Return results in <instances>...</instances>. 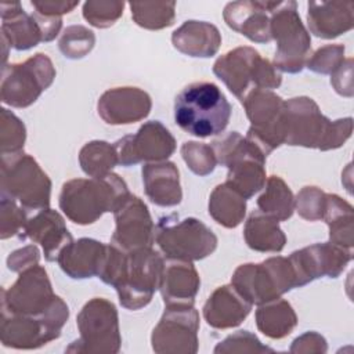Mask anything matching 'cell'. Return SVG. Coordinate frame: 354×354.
Listing matches in <instances>:
<instances>
[{
    "instance_id": "6da1fadb",
    "label": "cell",
    "mask_w": 354,
    "mask_h": 354,
    "mask_svg": "<svg viewBox=\"0 0 354 354\" xmlns=\"http://www.w3.org/2000/svg\"><path fill=\"white\" fill-rule=\"evenodd\" d=\"M163 267L162 254L152 246L126 252L108 243L98 278L115 288L122 307L136 311L148 306L159 290Z\"/></svg>"
},
{
    "instance_id": "7a4b0ae2",
    "label": "cell",
    "mask_w": 354,
    "mask_h": 354,
    "mask_svg": "<svg viewBox=\"0 0 354 354\" xmlns=\"http://www.w3.org/2000/svg\"><path fill=\"white\" fill-rule=\"evenodd\" d=\"M281 131L286 145L330 151L340 148L351 137L353 118L329 120L313 98L300 95L283 102Z\"/></svg>"
},
{
    "instance_id": "3957f363",
    "label": "cell",
    "mask_w": 354,
    "mask_h": 354,
    "mask_svg": "<svg viewBox=\"0 0 354 354\" xmlns=\"http://www.w3.org/2000/svg\"><path fill=\"white\" fill-rule=\"evenodd\" d=\"M129 195L126 181L116 173H109L102 177L72 178L64 183L58 203L72 223L88 225L104 213L115 212Z\"/></svg>"
},
{
    "instance_id": "277c9868",
    "label": "cell",
    "mask_w": 354,
    "mask_h": 354,
    "mask_svg": "<svg viewBox=\"0 0 354 354\" xmlns=\"http://www.w3.org/2000/svg\"><path fill=\"white\" fill-rule=\"evenodd\" d=\"M232 106L221 88L212 82L185 86L174 100V122L198 138L221 134L230 123Z\"/></svg>"
},
{
    "instance_id": "5b68a950",
    "label": "cell",
    "mask_w": 354,
    "mask_h": 354,
    "mask_svg": "<svg viewBox=\"0 0 354 354\" xmlns=\"http://www.w3.org/2000/svg\"><path fill=\"white\" fill-rule=\"evenodd\" d=\"M217 163L228 169L225 184L250 199L264 188L267 181V156L246 137L238 131H230L224 137L212 142Z\"/></svg>"
},
{
    "instance_id": "8992f818",
    "label": "cell",
    "mask_w": 354,
    "mask_h": 354,
    "mask_svg": "<svg viewBox=\"0 0 354 354\" xmlns=\"http://www.w3.org/2000/svg\"><path fill=\"white\" fill-rule=\"evenodd\" d=\"M213 73L239 101L250 90H274L282 83L272 62L249 46L235 47L220 55L213 64Z\"/></svg>"
},
{
    "instance_id": "52a82bcc",
    "label": "cell",
    "mask_w": 354,
    "mask_h": 354,
    "mask_svg": "<svg viewBox=\"0 0 354 354\" xmlns=\"http://www.w3.org/2000/svg\"><path fill=\"white\" fill-rule=\"evenodd\" d=\"M231 285L252 306L279 299L286 292L299 288L290 260L282 256L238 266L231 277Z\"/></svg>"
},
{
    "instance_id": "ba28073f",
    "label": "cell",
    "mask_w": 354,
    "mask_h": 354,
    "mask_svg": "<svg viewBox=\"0 0 354 354\" xmlns=\"http://www.w3.org/2000/svg\"><path fill=\"white\" fill-rule=\"evenodd\" d=\"M69 318V307L55 296L50 308L41 315H22L1 311L0 342L15 350H35L59 337Z\"/></svg>"
},
{
    "instance_id": "9c48e42d",
    "label": "cell",
    "mask_w": 354,
    "mask_h": 354,
    "mask_svg": "<svg viewBox=\"0 0 354 354\" xmlns=\"http://www.w3.org/2000/svg\"><path fill=\"white\" fill-rule=\"evenodd\" d=\"M51 180L37 160L24 151L1 155V194L15 199L26 212L50 206Z\"/></svg>"
},
{
    "instance_id": "30bf717a",
    "label": "cell",
    "mask_w": 354,
    "mask_h": 354,
    "mask_svg": "<svg viewBox=\"0 0 354 354\" xmlns=\"http://www.w3.org/2000/svg\"><path fill=\"white\" fill-rule=\"evenodd\" d=\"M155 243L169 260L198 261L210 256L218 243L216 234L195 217L178 218L176 213L159 218Z\"/></svg>"
},
{
    "instance_id": "8fae6325",
    "label": "cell",
    "mask_w": 354,
    "mask_h": 354,
    "mask_svg": "<svg viewBox=\"0 0 354 354\" xmlns=\"http://www.w3.org/2000/svg\"><path fill=\"white\" fill-rule=\"evenodd\" d=\"M76 325L80 336L65 348L66 353L116 354L120 351L119 314L111 300L90 299L79 311Z\"/></svg>"
},
{
    "instance_id": "7c38bea8",
    "label": "cell",
    "mask_w": 354,
    "mask_h": 354,
    "mask_svg": "<svg viewBox=\"0 0 354 354\" xmlns=\"http://www.w3.org/2000/svg\"><path fill=\"white\" fill-rule=\"evenodd\" d=\"M271 39L277 43L272 65L286 73H299L311 55V37L295 0L279 1L270 17Z\"/></svg>"
},
{
    "instance_id": "4fadbf2b",
    "label": "cell",
    "mask_w": 354,
    "mask_h": 354,
    "mask_svg": "<svg viewBox=\"0 0 354 354\" xmlns=\"http://www.w3.org/2000/svg\"><path fill=\"white\" fill-rule=\"evenodd\" d=\"M53 61L43 53L3 66L0 98L12 108H26L39 100L55 79Z\"/></svg>"
},
{
    "instance_id": "5bb4252c",
    "label": "cell",
    "mask_w": 354,
    "mask_h": 354,
    "mask_svg": "<svg viewBox=\"0 0 354 354\" xmlns=\"http://www.w3.org/2000/svg\"><path fill=\"white\" fill-rule=\"evenodd\" d=\"M199 313L194 304H166L151 333L158 354H195L199 348Z\"/></svg>"
},
{
    "instance_id": "9a60e30c",
    "label": "cell",
    "mask_w": 354,
    "mask_h": 354,
    "mask_svg": "<svg viewBox=\"0 0 354 354\" xmlns=\"http://www.w3.org/2000/svg\"><path fill=\"white\" fill-rule=\"evenodd\" d=\"M285 100L272 90H250L241 101L250 122L246 138L266 156L283 144L281 131V112Z\"/></svg>"
},
{
    "instance_id": "2e32d148",
    "label": "cell",
    "mask_w": 354,
    "mask_h": 354,
    "mask_svg": "<svg viewBox=\"0 0 354 354\" xmlns=\"http://www.w3.org/2000/svg\"><path fill=\"white\" fill-rule=\"evenodd\" d=\"M118 162L129 167L145 162L167 160L176 151V138L159 120L145 122L136 134H129L113 142Z\"/></svg>"
},
{
    "instance_id": "e0dca14e",
    "label": "cell",
    "mask_w": 354,
    "mask_h": 354,
    "mask_svg": "<svg viewBox=\"0 0 354 354\" xmlns=\"http://www.w3.org/2000/svg\"><path fill=\"white\" fill-rule=\"evenodd\" d=\"M55 296L46 268L37 264L21 271L8 289H1V311L37 317L50 308Z\"/></svg>"
},
{
    "instance_id": "ac0fdd59",
    "label": "cell",
    "mask_w": 354,
    "mask_h": 354,
    "mask_svg": "<svg viewBox=\"0 0 354 354\" xmlns=\"http://www.w3.org/2000/svg\"><path fill=\"white\" fill-rule=\"evenodd\" d=\"M288 259L295 270L299 288H301L322 277H340L351 261L353 252L348 248H343L332 242H324L295 250L288 256Z\"/></svg>"
},
{
    "instance_id": "d6986e66",
    "label": "cell",
    "mask_w": 354,
    "mask_h": 354,
    "mask_svg": "<svg viewBox=\"0 0 354 354\" xmlns=\"http://www.w3.org/2000/svg\"><path fill=\"white\" fill-rule=\"evenodd\" d=\"M115 231L111 243L129 252L151 248L155 242V225L145 202L130 194L113 212Z\"/></svg>"
},
{
    "instance_id": "ffe728a7",
    "label": "cell",
    "mask_w": 354,
    "mask_h": 354,
    "mask_svg": "<svg viewBox=\"0 0 354 354\" xmlns=\"http://www.w3.org/2000/svg\"><path fill=\"white\" fill-rule=\"evenodd\" d=\"M151 108L149 94L134 86L109 88L101 94L97 102L98 116L112 126L140 122L149 115Z\"/></svg>"
},
{
    "instance_id": "44dd1931",
    "label": "cell",
    "mask_w": 354,
    "mask_h": 354,
    "mask_svg": "<svg viewBox=\"0 0 354 354\" xmlns=\"http://www.w3.org/2000/svg\"><path fill=\"white\" fill-rule=\"evenodd\" d=\"M279 1L241 0L224 7L223 18L228 28L243 35L253 43H270V17Z\"/></svg>"
},
{
    "instance_id": "7402d4cb",
    "label": "cell",
    "mask_w": 354,
    "mask_h": 354,
    "mask_svg": "<svg viewBox=\"0 0 354 354\" xmlns=\"http://www.w3.org/2000/svg\"><path fill=\"white\" fill-rule=\"evenodd\" d=\"M19 238L39 243L47 261H57L62 249L73 241L64 217L50 207L37 210L29 217Z\"/></svg>"
},
{
    "instance_id": "603a6c76",
    "label": "cell",
    "mask_w": 354,
    "mask_h": 354,
    "mask_svg": "<svg viewBox=\"0 0 354 354\" xmlns=\"http://www.w3.org/2000/svg\"><path fill=\"white\" fill-rule=\"evenodd\" d=\"M308 33L315 37L332 40L354 26L353 1H308L307 3Z\"/></svg>"
},
{
    "instance_id": "cb8c5ba5",
    "label": "cell",
    "mask_w": 354,
    "mask_h": 354,
    "mask_svg": "<svg viewBox=\"0 0 354 354\" xmlns=\"http://www.w3.org/2000/svg\"><path fill=\"white\" fill-rule=\"evenodd\" d=\"M250 311L252 304L231 283L216 288L202 308L206 324L214 329L236 328L246 319Z\"/></svg>"
},
{
    "instance_id": "d4e9b609",
    "label": "cell",
    "mask_w": 354,
    "mask_h": 354,
    "mask_svg": "<svg viewBox=\"0 0 354 354\" xmlns=\"http://www.w3.org/2000/svg\"><path fill=\"white\" fill-rule=\"evenodd\" d=\"M1 37L11 48L26 51L44 41L43 32L35 12L24 11L19 1H1Z\"/></svg>"
},
{
    "instance_id": "484cf974",
    "label": "cell",
    "mask_w": 354,
    "mask_h": 354,
    "mask_svg": "<svg viewBox=\"0 0 354 354\" xmlns=\"http://www.w3.org/2000/svg\"><path fill=\"white\" fill-rule=\"evenodd\" d=\"M105 252V243L93 238H79L62 249L57 263L72 279L93 278L101 271Z\"/></svg>"
},
{
    "instance_id": "4316f807",
    "label": "cell",
    "mask_w": 354,
    "mask_h": 354,
    "mask_svg": "<svg viewBox=\"0 0 354 354\" xmlns=\"http://www.w3.org/2000/svg\"><path fill=\"white\" fill-rule=\"evenodd\" d=\"M144 191L148 199L162 207L177 206L183 199L180 171L174 162L145 163L141 169Z\"/></svg>"
},
{
    "instance_id": "83f0119b",
    "label": "cell",
    "mask_w": 354,
    "mask_h": 354,
    "mask_svg": "<svg viewBox=\"0 0 354 354\" xmlns=\"http://www.w3.org/2000/svg\"><path fill=\"white\" fill-rule=\"evenodd\" d=\"M201 288V277L191 261H165L159 292L166 304H194Z\"/></svg>"
},
{
    "instance_id": "f1b7e54d",
    "label": "cell",
    "mask_w": 354,
    "mask_h": 354,
    "mask_svg": "<svg viewBox=\"0 0 354 354\" xmlns=\"http://www.w3.org/2000/svg\"><path fill=\"white\" fill-rule=\"evenodd\" d=\"M173 47L194 58H210L221 46V33L216 25L206 21L189 19L171 33Z\"/></svg>"
},
{
    "instance_id": "f546056e",
    "label": "cell",
    "mask_w": 354,
    "mask_h": 354,
    "mask_svg": "<svg viewBox=\"0 0 354 354\" xmlns=\"http://www.w3.org/2000/svg\"><path fill=\"white\" fill-rule=\"evenodd\" d=\"M246 245L260 253H279L285 248L286 235L279 227V221L254 210L249 214L243 227Z\"/></svg>"
},
{
    "instance_id": "4dcf8cb0",
    "label": "cell",
    "mask_w": 354,
    "mask_h": 354,
    "mask_svg": "<svg viewBox=\"0 0 354 354\" xmlns=\"http://www.w3.org/2000/svg\"><path fill=\"white\" fill-rule=\"evenodd\" d=\"M322 220L329 228V242L351 249L354 246L353 205L336 194H328Z\"/></svg>"
},
{
    "instance_id": "1f68e13d",
    "label": "cell",
    "mask_w": 354,
    "mask_h": 354,
    "mask_svg": "<svg viewBox=\"0 0 354 354\" xmlns=\"http://www.w3.org/2000/svg\"><path fill=\"white\" fill-rule=\"evenodd\" d=\"M256 326L270 339H283L296 328L297 315L285 299H275L260 304L256 310Z\"/></svg>"
},
{
    "instance_id": "d6a6232c",
    "label": "cell",
    "mask_w": 354,
    "mask_h": 354,
    "mask_svg": "<svg viewBox=\"0 0 354 354\" xmlns=\"http://www.w3.org/2000/svg\"><path fill=\"white\" fill-rule=\"evenodd\" d=\"M207 210L217 224L225 228H236L246 216V199L223 183L210 192Z\"/></svg>"
},
{
    "instance_id": "836d02e7",
    "label": "cell",
    "mask_w": 354,
    "mask_h": 354,
    "mask_svg": "<svg viewBox=\"0 0 354 354\" xmlns=\"http://www.w3.org/2000/svg\"><path fill=\"white\" fill-rule=\"evenodd\" d=\"M257 207L261 213L278 221H285L295 212V195L279 176H270L263 194L257 198Z\"/></svg>"
},
{
    "instance_id": "e575fe53",
    "label": "cell",
    "mask_w": 354,
    "mask_h": 354,
    "mask_svg": "<svg viewBox=\"0 0 354 354\" xmlns=\"http://www.w3.org/2000/svg\"><path fill=\"white\" fill-rule=\"evenodd\" d=\"M79 165L88 177L106 176L119 165L116 149L113 144L104 140L88 141L79 151Z\"/></svg>"
},
{
    "instance_id": "d590c367",
    "label": "cell",
    "mask_w": 354,
    "mask_h": 354,
    "mask_svg": "<svg viewBox=\"0 0 354 354\" xmlns=\"http://www.w3.org/2000/svg\"><path fill=\"white\" fill-rule=\"evenodd\" d=\"M129 7L133 21L148 30L169 28L176 19V1H131Z\"/></svg>"
},
{
    "instance_id": "8d00e7d4",
    "label": "cell",
    "mask_w": 354,
    "mask_h": 354,
    "mask_svg": "<svg viewBox=\"0 0 354 354\" xmlns=\"http://www.w3.org/2000/svg\"><path fill=\"white\" fill-rule=\"evenodd\" d=\"M95 44V35L83 25H71L64 29L58 48L65 58L80 59L84 58Z\"/></svg>"
},
{
    "instance_id": "74e56055",
    "label": "cell",
    "mask_w": 354,
    "mask_h": 354,
    "mask_svg": "<svg viewBox=\"0 0 354 354\" xmlns=\"http://www.w3.org/2000/svg\"><path fill=\"white\" fill-rule=\"evenodd\" d=\"M26 127L24 122L7 108L0 109V149L1 155L24 151Z\"/></svg>"
},
{
    "instance_id": "f35d334b",
    "label": "cell",
    "mask_w": 354,
    "mask_h": 354,
    "mask_svg": "<svg viewBox=\"0 0 354 354\" xmlns=\"http://www.w3.org/2000/svg\"><path fill=\"white\" fill-rule=\"evenodd\" d=\"M124 1L120 0H88L83 3V18L94 28L105 29L112 26L122 15Z\"/></svg>"
},
{
    "instance_id": "ab89813d",
    "label": "cell",
    "mask_w": 354,
    "mask_h": 354,
    "mask_svg": "<svg viewBox=\"0 0 354 354\" xmlns=\"http://www.w3.org/2000/svg\"><path fill=\"white\" fill-rule=\"evenodd\" d=\"M181 156L187 167L196 176L205 177L214 171L217 159L212 145L198 141H185L181 145Z\"/></svg>"
},
{
    "instance_id": "60d3db41",
    "label": "cell",
    "mask_w": 354,
    "mask_h": 354,
    "mask_svg": "<svg viewBox=\"0 0 354 354\" xmlns=\"http://www.w3.org/2000/svg\"><path fill=\"white\" fill-rule=\"evenodd\" d=\"M26 210L12 198L0 195V238L7 239L15 235H21L26 221Z\"/></svg>"
},
{
    "instance_id": "b9f144b4",
    "label": "cell",
    "mask_w": 354,
    "mask_h": 354,
    "mask_svg": "<svg viewBox=\"0 0 354 354\" xmlns=\"http://www.w3.org/2000/svg\"><path fill=\"white\" fill-rule=\"evenodd\" d=\"M216 354H245V353H272L274 350L264 346L260 339L249 330H236L217 343L213 350Z\"/></svg>"
},
{
    "instance_id": "7bdbcfd3",
    "label": "cell",
    "mask_w": 354,
    "mask_h": 354,
    "mask_svg": "<svg viewBox=\"0 0 354 354\" xmlns=\"http://www.w3.org/2000/svg\"><path fill=\"white\" fill-rule=\"evenodd\" d=\"M326 192L315 185L303 187L295 198V210L307 221L322 220Z\"/></svg>"
},
{
    "instance_id": "ee69618b",
    "label": "cell",
    "mask_w": 354,
    "mask_h": 354,
    "mask_svg": "<svg viewBox=\"0 0 354 354\" xmlns=\"http://www.w3.org/2000/svg\"><path fill=\"white\" fill-rule=\"evenodd\" d=\"M343 44H326L317 48L307 59L306 68L314 73L330 75L344 61Z\"/></svg>"
},
{
    "instance_id": "f6af8a7d",
    "label": "cell",
    "mask_w": 354,
    "mask_h": 354,
    "mask_svg": "<svg viewBox=\"0 0 354 354\" xmlns=\"http://www.w3.org/2000/svg\"><path fill=\"white\" fill-rule=\"evenodd\" d=\"M330 84L342 97L351 98L354 95L353 58H344V61L330 73Z\"/></svg>"
},
{
    "instance_id": "bcb514c9",
    "label": "cell",
    "mask_w": 354,
    "mask_h": 354,
    "mask_svg": "<svg viewBox=\"0 0 354 354\" xmlns=\"http://www.w3.org/2000/svg\"><path fill=\"white\" fill-rule=\"evenodd\" d=\"M40 261V250L33 245H26L21 249L11 252L7 257V267L12 272H21L29 267L37 266Z\"/></svg>"
},
{
    "instance_id": "7dc6e473",
    "label": "cell",
    "mask_w": 354,
    "mask_h": 354,
    "mask_svg": "<svg viewBox=\"0 0 354 354\" xmlns=\"http://www.w3.org/2000/svg\"><path fill=\"white\" fill-rule=\"evenodd\" d=\"M290 353L296 354H324L328 351L326 339L315 330H308L300 336H297L289 348Z\"/></svg>"
},
{
    "instance_id": "c3c4849f",
    "label": "cell",
    "mask_w": 354,
    "mask_h": 354,
    "mask_svg": "<svg viewBox=\"0 0 354 354\" xmlns=\"http://www.w3.org/2000/svg\"><path fill=\"white\" fill-rule=\"evenodd\" d=\"M30 6L36 12L47 17H62L73 11L75 7L79 6V1H68V0H32Z\"/></svg>"
}]
</instances>
